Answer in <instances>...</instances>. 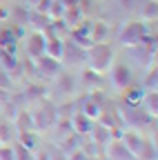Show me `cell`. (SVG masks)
I'll return each instance as SVG.
<instances>
[{
  "instance_id": "cell-1",
  "label": "cell",
  "mask_w": 158,
  "mask_h": 160,
  "mask_svg": "<svg viewBox=\"0 0 158 160\" xmlns=\"http://www.w3.org/2000/svg\"><path fill=\"white\" fill-rule=\"evenodd\" d=\"M114 49L109 42H91L87 49H85V62L89 67L91 73H98V76H105L109 73L111 65H114Z\"/></svg>"
},
{
  "instance_id": "cell-2",
  "label": "cell",
  "mask_w": 158,
  "mask_h": 160,
  "mask_svg": "<svg viewBox=\"0 0 158 160\" xmlns=\"http://www.w3.org/2000/svg\"><path fill=\"white\" fill-rule=\"evenodd\" d=\"M147 33H151V25H143V22L131 20V22H125V25H123V29L116 33V38H118V45L131 49V47H138V45H140L143 38H145Z\"/></svg>"
},
{
  "instance_id": "cell-3",
  "label": "cell",
  "mask_w": 158,
  "mask_h": 160,
  "mask_svg": "<svg viewBox=\"0 0 158 160\" xmlns=\"http://www.w3.org/2000/svg\"><path fill=\"white\" fill-rule=\"evenodd\" d=\"M109 73H111V82H114V87L118 91H125L129 85H134V71H131L129 65H123V62L116 65L114 62L111 69H109Z\"/></svg>"
},
{
  "instance_id": "cell-4",
  "label": "cell",
  "mask_w": 158,
  "mask_h": 160,
  "mask_svg": "<svg viewBox=\"0 0 158 160\" xmlns=\"http://www.w3.org/2000/svg\"><path fill=\"white\" fill-rule=\"evenodd\" d=\"M33 67H36L38 76H43V78H58L60 71H63V62H60V60H56V58H49V56L36 58L33 60Z\"/></svg>"
},
{
  "instance_id": "cell-5",
  "label": "cell",
  "mask_w": 158,
  "mask_h": 160,
  "mask_svg": "<svg viewBox=\"0 0 158 160\" xmlns=\"http://www.w3.org/2000/svg\"><path fill=\"white\" fill-rule=\"evenodd\" d=\"M31 118H33V129H47L58 122V113L54 105H40V109L31 113Z\"/></svg>"
},
{
  "instance_id": "cell-6",
  "label": "cell",
  "mask_w": 158,
  "mask_h": 160,
  "mask_svg": "<svg viewBox=\"0 0 158 160\" xmlns=\"http://www.w3.org/2000/svg\"><path fill=\"white\" fill-rule=\"evenodd\" d=\"M105 109V102H103V93H89L87 98H85V102H83V107H80V113L83 116H87L89 120H96L98 116H100V111Z\"/></svg>"
},
{
  "instance_id": "cell-7",
  "label": "cell",
  "mask_w": 158,
  "mask_h": 160,
  "mask_svg": "<svg viewBox=\"0 0 158 160\" xmlns=\"http://www.w3.org/2000/svg\"><path fill=\"white\" fill-rule=\"evenodd\" d=\"M25 38H27V53H29V58L36 60V58L45 56V42H47V38H45L43 31H31Z\"/></svg>"
},
{
  "instance_id": "cell-8",
  "label": "cell",
  "mask_w": 158,
  "mask_h": 160,
  "mask_svg": "<svg viewBox=\"0 0 158 160\" xmlns=\"http://www.w3.org/2000/svg\"><path fill=\"white\" fill-rule=\"evenodd\" d=\"M83 60H85V49L78 47L74 40H67L65 47H63V58H60V62H63V65H80Z\"/></svg>"
},
{
  "instance_id": "cell-9",
  "label": "cell",
  "mask_w": 158,
  "mask_h": 160,
  "mask_svg": "<svg viewBox=\"0 0 158 160\" xmlns=\"http://www.w3.org/2000/svg\"><path fill=\"white\" fill-rule=\"evenodd\" d=\"M120 142L127 147V151H129L134 158H138V153H140V147H143V142H145V136H140L136 129H129V131H123Z\"/></svg>"
},
{
  "instance_id": "cell-10",
  "label": "cell",
  "mask_w": 158,
  "mask_h": 160,
  "mask_svg": "<svg viewBox=\"0 0 158 160\" xmlns=\"http://www.w3.org/2000/svg\"><path fill=\"white\" fill-rule=\"evenodd\" d=\"M69 125H71V131L78 133V136H89L91 127H94V120H89L87 116H83L80 111L78 113H71L69 116Z\"/></svg>"
},
{
  "instance_id": "cell-11",
  "label": "cell",
  "mask_w": 158,
  "mask_h": 160,
  "mask_svg": "<svg viewBox=\"0 0 158 160\" xmlns=\"http://www.w3.org/2000/svg\"><path fill=\"white\" fill-rule=\"evenodd\" d=\"M105 149H107L109 160H136V158L127 151V147L120 142V140H109V142L105 145Z\"/></svg>"
},
{
  "instance_id": "cell-12",
  "label": "cell",
  "mask_w": 158,
  "mask_h": 160,
  "mask_svg": "<svg viewBox=\"0 0 158 160\" xmlns=\"http://www.w3.org/2000/svg\"><path fill=\"white\" fill-rule=\"evenodd\" d=\"M120 93H123V100H125V107H140L143 96H145V89L143 87H136V85H129Z\"/></svg>"
},
{
  "instance_id": "cell-13",
  "label": "cell",
  "mask_w": 158,
  "mask_h": 160,
  "mask_svg": "<svg viewBox=\"0 0 158 160\" xmlns=\"http://www.w3.org/2000/svg\"><path fill=\"white\" fill-rule=\"evenodd\" d=\"M109 36H111V27L105 20H94L91 22V42H107Z\"/></svg>"
},
{
  "instance_id": "cell-14",
  "label": "cell",
  "mask_w": 158,
  "mask_h": 160,
  "mask_svg": "<svg viewBox=\"0 0 158 160\" xmlns=\"http://www.w3.org/2000/svg\"><path fill=\"white\" fill-rule=\"evenodd\" d=\"M156 18H158V2L156 0H145V5L140 7V22L156 25Z\"/></svg>"
},
{
  "instance_id": "cell-15",
  "label": "cell",
  "mask_w": 158,
  "mask_h": 160,
  "mask_svg": "<svg viewBox=\"0 0 158 160\" xmlns=\"http://www.w3.org/2000/svg\"><path fill=\"white\" fill-rule=\"evenodd\" d=\"M63 47H65V40L63 38H47V42H45V56L60 60L63 58Z\"/></svg>"
},
{
  "instance_id": "cell-16",
  "label": "cell",
  "mask_w": 158,
  "mask_h": 160,
  "mask_svg": "<svg viewBox=\"0 0 158 160\" xmlns=\"http://www.w3.org/2000/svg\"><path fill=\"white\" fill-rule=\"evenodd\" d=\"M16 47H18V38L13 36V31L9 27L0 29V49H5L9 53H16Z\"/></svg>"
},
{
  "instance_id": "cell-17",
  "label": "cell",
  "mask_w": 158,
  "mask_h": 160,
  "mask_svg": "<svg viewBox=\"0 0 158 160\" xmlns=\"http://www.w3.org/2000/svg\"><path fill=\"white\" fill-rule=\"evenodd\" d=\"M16 142V127L11 120H0V145H13Z\"/></svg>"
},
{
  "instance_id": "cell-18",
  "label": "cell",
  "mask_w": 158,
  "mask_h": 160,
  "mask_svg": "<svg viewBox=\"0 0 158 160\" xmlns=\"http://www.w3.org/2000/svg\"><path fill=\"white\" fill-rule=\"evenodd\" d=\"M140 105L145 107V113L156 120V116H158V93H156V91H145Z\"/></svg>"
},
{
  "instance_id": "cell-19",
  "label": "cell",
  "mask_w": 158,
  "mask_h": 160,
  "mask_svg": "<svg viewBox=\"0 0 158 160\" xmlns=\"http://www.w3.org/2000/svg\"><path fill=\"white\" fill-rule=\"evenodd\" d=\"M49 25V18L45 13H38V11H29V18H27V27L33 29V31H43L45 27Z\"/></svg>"
},
{
  "instance_id": "cell-20",
  "label": "cell",
  "mask_w": 158,
  "mask_h": 160,
  "mask_svg": "<svg viewBox=\"0 0 158 160\" xmlns=\"http://www.w3.org/2000/svg\"><path fill=\"white\" fill-rule=\"evenodd\" d=\"M89 133H91V140H94V142H98L100 147H105L109 140H111V131H109L107 127H103V125H96V122H94V127H91Z\"/></svg>"
},
{
  "instance_id": "cell-21",
  "label": "cell",
  "mask_w": 158,
  "mask_h": 160,
  "mask_svg": "<svg viewBox=\"0 0 158 160\" xmlns=\"http://www.w3.org/2000/svg\"><path fill=\"white\" fill-rule=\"evenodd\" d=\"M11 122H13V127H16V133H18V131H29V129H33V118H31V113H27V111H20L16 118H11Z\"/></svg>"
},
{
  "instance_id": "cell-22",
  "label": "cell",
  "mask_w": 158,
  "mask_h": 160,
  "mask_svg": "<svg viewBox=\"0 0 158 160\" xmlns=\"http://www.w3.org/2000/svg\"><path fill=\"white\" fill-rule=\"evenodd\" d=\"M16 142L23 145V147H27V149H31V151H36V147H38L36 131H33V129H29V131H18V133H16Z\"/></svg>"
},
{
  "instance_id": "cell-23",
  "label": "cell",
  "mask_w": 158,
  "mask_h": 160,
  "mask_svg": "<svg viewBox=\"0 0 158 160\" xmlns=\"http://www.w3.org/2000/svg\"><path fill=\"white\" fill-rule=\"evenodd\" d=\"M65 5H63V0H51V5H49V9H47V18L49 20H63V16H65Z\"/></svg>"
},
{
  "instance_id": "cell-24",
  "label": "cell",
  "mask_w": 158,
  "mask_h": 160,
  "mask_svg": "<svg viewBox=\"0 0 158 160\" xmlns=\"http://www.w3.org/2000/svg\"><path fill=\"white\" fill-rule=\"evenodd\" d=\"M143 89H145V91H156V89H158V69H156V65L147 69V76H145Z\"/></svg>"
},
{
  "instance_id": "cell-25",
  "label": "cell",
  "mask_w": 158,
  "mask_h": 160,
  "mask_svg": "<svg viewBox=\"0 0 158 160\" xmlns=\"http://www.w3.org/2000/svg\"><path fill=\"white\" fill-rule=\"evenodd\" d=\"M96 120H98V125L107 127L109 131L118 127V118H116V113H114V111H100V116H98Z\"/></svg>"
},
{
  "instance_id": "cell-26",
  "label": "cell",
  "mask_w": 158,
  "mask_h": 160,
  "mask_svg": "<svg viewBox=\"0 0 158 160\" xmlns=\"http://www.w3.org/2000/svg\"><path fill=\"white\" fill-rule=\"evenodd\" d=\"M136 160H156V145L151 142V140L145 138V142L140 147V153H138Z\"/></svg>"
},
{
  "instance_id": "cell-27",
  "label": "cell",
  "mask_w": 158,
  "mask_h": 160,
  "mask_svg": "<svg viewBox=\"0 0 158 160\" xmlns=\"http://www.w3.org/2000/svg\"><path fill=\"white\" fill-rule=\"evenodd\" d=\"M13 156H16V160H33L36 158V151H31V149H27L23 145L13 142Z\"/></svg>"
},
{
  "instance_id": "cell-28",
  "label": "cell",
  "mask_w": 158,
  "mask_h": 160,
  "mask_svg": "<svg viewBox=\"0 0 158 160\" xmlns=\"http://www.w3.org/2000/svg\"><path fill=\"white\" fill-rule=\"evenodd\" d=\"M11 82H13L11 76L0 69V91H11Z\"/></svg>"
},
{
  "instance_id": "cell-29",
  "label": "cell",
  "mask_w": 158,
  "mask_h": 160,
  "mask_svg": "<svg viewBox=\"0 0 158 160\" xmlns=\"http://www.w3.org/2000/svg\"><path fill=\"white\" fill-rule=\"evenodd\" d=\"M0 160H16L13 145H0Z\"/></svg>"
},
{
  "instance_id": "cell-30",
  "label": "cell",
  "mask_w": 158,
  "mask_h": 160,
  "mask_svg": "<svg viewBox=\"0 0 158 160\" xmlns=\"http://www.w3.org/2000/svg\"><path fill=\"white\" fill-rule=\"evenodd\" d=\"M9 18H11V11H9L7 7H3V5H0V20L5 22V20H9Z\"/></svg>"
},
{
  "instance_id": "cell-31",
  "label": "cell",
  "mask_w": 158,
  "mask_h": 160,
  "mask_svg": "<svg viewBox=\"0 0 158 160\" xmlns=\"http://www.w3.org/2000/svg\"><path fill=\"white\" fill-rule=\"evenodd\" d=\"M49 160H69L65 153H49Z\"/></svg>"
},
{
  "instance_id": "cell-32",
  "label": "cell",
  "mask_w": 158,
  "mask_h": 160,
  "mask_svg": "<svg viewBox=\"0 0 158 160\" xmlns=\"http://www.w3.org/2000/svg\"><path fill=\"white\" fill-rule=\"evenodd\" d=\"M36 2H38V0H25V7H27V9H33Z\"/></svg>"
},
{
  "instance_id": "cell-33",
  "label": "cell",
  "mask_w": 158,
  "mask_h": 160,
  "mask_svg": "<svg viewBox=\"0 0 158 160\" xmlns=\"http://www.w3.org/2000/svg\"><path fill=\"white\" fill-rule=\"evenodd\" d=\"M33 160H49V153H36Z\"/></svg>"
},
{
  "instance_id": "cell-34",
  "label": "cell",
  "mask_w": 158,
  "mask_h": 160,
  "mask_svg": "<svg viewBox=\"0 0 158 160\" xmlns=\"http://www.w3.org/2000/svg\"><path fill=\"white\" fill-rule=\"evenodd\" d=\"M5 2H7V0H0V5H5Z\"/></svg>"
}]
</instances>
